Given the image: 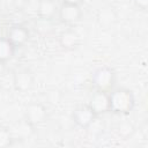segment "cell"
<instances>
[{"label": "cell", "mask_w": 148, "mask_h": 148, "mask_svg": "<svg viewBox=\"0 0 148 148\" xmlns=\"http://www.w3.org/2000/svg\"><path fill=\"white\" fill-rule=\"evenodd\" d=\"M110 94V111L117 114H128L135 104L132 90L127 88H118Z\"/></svg>", "instance_id": "cell-1"}, {"label": "cell", "mask_w": 148, "mask_h": 148, "mask_svg": "<svg viewBox=\"0 0 148 148\" xmlns=\"http://www.w3.org/2000/svg\"><path fill=\"white\" fill-rule=\"evenodd\" d=\"M91 80L97 90L110 92L116 83V74L112 68L108 66H101L94 72Z\"/></svg>", "instance_id": "cell-2"}, {"label": "cell", "mask_w": 148, "mask_h": 148, "mask_svg": "<svg viewBox=\"0 0 148 148\" xmlns=\"http://www.w3.org/2000/svg\"><path fill=\"white\" fill-rule=\"evenodd\" d=\"M47 111L44 104L39 102H31L24 109V119L31 125L37 126L46 120Z\"/></svg>", "instance_id": "cell-3"}, {"label": "cell", "mask_w": 148, "mask_h": 148, "mask_svg": "<svg viewBox=\"0 0 148 148\" xmlns=\"http://www.w3.org/2000/svg\"><path fill=\"white\" fill-rule=\"evenodd\" d=\"M88 105L97 117L109 112L110 111V94H109V91H103V90L96 89V91L91 95Z\"/></svg>", "instance_id": "cell-4"}, {"label": "cell", "mask_w": 148, "mask_h": 148, "mask_svg": "<svg viewBox=\"0 0 148 148\" xmlns=\"http://www.w3.org/2000/svg\"><path fill=\"white\" fill-rule=\"evenodd\" d=\"M96 114L94 111L89 108V105H80L77 106L73 113H72V119L81 128H89V126L92 124V121L96 119Z\"/></svg>", "instance_id": "cell-5"}, {"label": "cell", "mask_w": 148, "mask_h": 148, "mask_svg": "<svg viewBox=\"0 0 148 148\" xmlns=\"http://www.w3.org/2000/svg\"><path fill=\"white\" fill-rule=\"evenodd\" d=\"M34 75L29 69H18L13 74V86L17 91L24 92L32 88Z\"/></svg>", "instance_id": "cell-6"}, {"label": "cell", "mask_w": 148, "mask_h": 148, "mask_svg": "<svg viewBox=\"0 0 148 148\" xmlns=\"http://www.w3.org/2000/svg\"><path fill=\"white\" fill-rule=\"evenodd\" d=\"M58 15L61 22L66 24H73L80 21L82 12L80 9V6L71 5V3H64L58 9Z\"/></svg>", "instance_id": "cell-7"}, {"label": "cell", "mask_w": 148, "mask_h": 148, "mask_svg": "<svg viewBox=\"0 0 148 148\" xmlns=\"http://www.w3.org/2000/svg\"><path fill=\"white\" fill-rule=\"evenodd\" d=\"M9 42L15 46V47H20L22 45H24L30 37V32L29 30L22 25V24H14L8 29L7 36H6Z\"/></svg>", "instance_id": "cell-8"}, {"label": "cell", "mask_w": 148, "mask_h": 148, "mask_svg": "<svg viewBox=\"0 0 148 148\" xmlns=\"http://www.w3.org/2000/svg\"><path fill=\"white\" fill-rule=\"evenodd\" d=\"M80 38L76 31L67 29L59 35V44L64 50H74L79 45Z\"/></svg>", "instance_id": "cell-9"}, {"label": "cell", "mask_w": 148, "mask_h": 148, "mask_svg": "<svg viewBox=\"0 0 148 148\" xmlns=\"http://www.w3.org/2000/svg\"><path fill=\"white\" fill-rule=\"evenodd\" d=\"M58 12V7L53 0H39L37 13L39 18L52 20Z\"/></svg>", "instance_id": "cell-10"}, {"label": "cell", "mask_w": 148, "mask_h": 148, "mask_svg": "<svg viewBox=\"0 0 148 148\" xmlns=\"http://www.w3.org/2000/svg\"><path fill=\"white\" fill-rule=\"evenodd\" d=\"M117 18L116 12L112 7L110 6H105L103 8H101L97 13V21L103 27H109L111 25Z\"/></svg>", "instance_id": "cell-11"}, {"label": "cell", "mask_w": 148, "mask_h": 148, "mask_svg": "<svg viewBox=\"0 0 148 148\" xmlns=\"http://www.w3.org/2000/svg\"><path fill=\"white\" fill-rule=\"evenodd\" d=\"M34 127H35V126L31 125V124H30L29 121H27L25 119L18 121V123L15 125L14 131L12 132L14 139H15V138H18V139H22V140H23V139H28V138L32 134Z\"/></svg>", "instance_id": "cell-12"}, {"label": "cell", "mask_w": 148, "mask_h": 148, "mask_svg": "<svg viewBox=\"0 0 148 148\" xmlns=\"http://www.w3.org/2000/svg\"><path fill=\"white\" fill-rule=\"evenodd\" d=\"M15 46L9 42L7 37H0V64L10 60L15 53Z\"/></svg>", "instance_id": "cell-13"}, {"label": "cell", "mask_w": 148, "mask_h": 148, "mask_svg": "<svg viewBox=\"0 0 148 148\" xmlns=\"http://www.w3.org/2000/svg\"><path fill=\"white\" fill-rule=\"evenodd\" d=\"M117 133L119 136L124 138V139H127L128 136H131L133 133H134V126L131 121L128 120H125V121H121L117 125Z\"/></svg>", "instance_id": "cell-14"}, {"label": "cell", "mask_w": 148, "mask_h": 148, "mask_svg": "<svg viewBox=\"0 0 148 148\" xmlns=\"http://www.w3.org/2000/svg\"><path fill=\"white\" fill-rule=\"evenodd\" d=\"M14 136L12 131L5 126H0V148H7L12 146Z\"/></svg>", "instance_id": "cell-15"}, {"label": "cell", "mask_w": 148, "mask_h": 148, "mask_svg": "<svg viewBox=\"0 0 148 148\" xmlns=\"http://www.w3.org/2000/svg\"><path fill=\"white\" fill-rule=\"evenodd\" d=\"M47 98H49V101L51 102V103H58L59 102V99H60V94H59V91H57V90H51V91H49V94H47Z\"/></svg>", "instance_id": "cell-16"}, {"label": "cell", "mask_w": 148, "mask_h": 148, "mask_svg": "<svg viewBox=\"0 0 148 148\" xmlns=\"http://www.w3.org/2000/svg\"><path fill=\"white\" fill-rule=\"evenodd\" d=\"M133 2L135 7L141 10H146L148 8V0H133Z\"/></svg>", "instance_id": "cell-17"}, {"label": "cell", "mask_w": 148, "mask_h": 148, "mask_svg": "<svg viewBox=\"0 0 148 148\" xmlns=\"http://www.w3.org/2000/svg\"><path fill=\"white\" fill-rule=\"evenodd\" d=\"M64 3H71V5H76V6H80L83 0H62Z\"/></svg>", "instance_id": "cell-18"}]
</instances>
